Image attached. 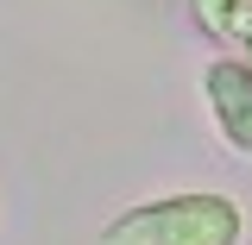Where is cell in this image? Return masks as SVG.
I'll use <instances>...</instances> for the list:
<instances>
[{
  "label": "cell",
  "instance_id": "6da1fadb",
  "mask_svg": "<svg viewBox=\"0 0 252 245\" xmlns=\"http://www.w3.org/2000/svg\"><path fill=\"white\" fill-rule=\"evenodd\" d=\"M240 201L195 189V195H158L101 226V245H240Z\"/></svg>",
  "mask_w": 252,
  "mask_h": 245
},
{
  "label": "cell",
  "instance_id": "7a4b0ae2",
  "mask_svg": "<svg viewBox=\"0 0 252 245\" xmlns=\"http://www.w3.org/2000/svg\"><path fill=\"white\" fill-rule=\"evenodd\" d=\"M202 94H208V113H215L220 138L240 157H252V69L233 57H220L202 69Z\"/></svg>",
  "mask_w": 252,
  "mask_h": 245
},
{
  "label": "cell",
  "instance_id": "3957f363",
  "mask_svg": "<svg viewBox=\"0 0 252 245\" xmlns=\"http://www.w3.org/2000/svg\"><path fill=\"white\" fill-rule=\"evenodd\" d=\"M189 19L202 26V38H215L233 63L252 69V0H189Z\"/></svg>",
  "mask_w": 252,
  "mask_h": 245
}]
</instances>
